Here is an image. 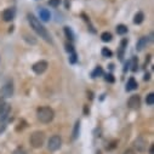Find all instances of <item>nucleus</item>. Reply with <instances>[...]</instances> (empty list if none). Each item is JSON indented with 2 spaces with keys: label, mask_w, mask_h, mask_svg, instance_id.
Listing matches in <instances>:
<instances>
[{
  "label": "nucleus",
  "mask_w": 154,
  "mask_h": 154,
  "mask_svg": "<svg viewBox=\"0 0 154 154\" xmlns=\"http://www.w3.org/2000/svg\"><path fill=\"white\" fill-rule=\"evenodd\" d=\"M15 18V9L14 8H9L6 10H4L3 12V20L5 22H11Z\"/></svg>",
  "instance_id": "9d476101"
},
{
  "label": "nucleus",
  "mask_w": 154,
  "mask_h": 154,
  "mask_svg": "<svg viewBox=\"0 0 154 154\" xmlns=\"http://www.w3.org/2000/svg\"><path fill=\"white\" fill-rule=\"evenodd\" d=\"M39 16H40V20L44 21V22H48V21H50V18H51V14H50V11L46 10V9H40V10H39Z\"/></svg>",
  "instance_id": "f8f14e48"
},
{
  "label": "nucleus",
  "mask_w": 154,
  "mask_h": 154,
  "mask_svg": "<svg viewBox=\"0 0 154 154\" xmlns=\"http://www.w3.org/2000/svg\"><path fill=\"white\" fill-rule=\"evenodd\" d=\"M29 142H30V146L33 148H42L44 142H45V135L43 131H34L32 135H30V138H29Z\"/></svg>",
  "instance_id": "7ed1b4c3"
},
{
  "label": "nucleus",
  "mask_w": 154,
  "mask_h": 154,
  "mask_svg": "<svg viewBox=\"0 0 154 154\" xmlns=\"http://www.w3.org/2000/svg\"><path fill=\"white\" fill-rule=\"evenodd\" d=\"M102 74H103V69H102V67L98 66V67L95 68V70L92 72L91 75H92V78H97V76H101Z\"/></svg>",
  "instance_id": "a211bd4d"
},
{
  "label": "nucleus",
  "mask_w": 154,
  "mask_h": 154,
  "mask_svg": "<svg viewBox=\"0 0 154 154\" xmlns=\"http://www.w3.org/2000/svg\"><path fill=\"white\" fill-rule=\"evenodd\" d=\"M69 62H70V63H75V62H76V54H75V52H72V55H70V57H69Z\"/></svg>",
  "instance_id": "393cba45"
},
{
  "label": "nucleus",
  "mask_w": 154,
  "mask_h": 154,
  "mask_svg": "<svg viewBox=\"0 0 154 154\" xmlns=\"http://www.w3.org/2000/svg\"><path fill=\"white\" fill-rule=\"evenodd\" d=\"M112 55H113V54H112V51H110L108 48H103V49H102V56H103V57H112Z\"/></svg>",
  "instance_id": "412c9836"
},
{
  "label": "nucleus",
  "mask_w": 154,
  "mask_h": 154,
  "mask_svg": "<svg viewBox=\"0 0 154 154\" xmlns=\"http://www.w3.org/2000/svg\"><path fill=\"white\" fill-rule=\"evenodd\" d=\"M9 115H10V107L6 106V108L2 113V118H0V134H2L6 128V124H8V120H9Z\"/></svg>",
  "instance_id": "0eeeda50"
},
{
  "label": "nucleus",
  "mask_w": 154,
  "mask_h": 154,
  "mask_svg": "<svg viewBox=\"0 0 154 154\" xmlns=\"http://www.w3.org/2000/svg\"><path fill=\"white\" fill-rule=\"evenodd\" d=\"M101 39H102V42L108 43V42H110V40H112V34H110V33H108V32H104V33H102V34H101Z\"/></svg>",
  "instance_id": "f3484780"
},
{
  "label": "nucleus",
  "mask_w": 154,
  "mask_h": 154,
  "mask_svg": "<svg viewBox=\"0 0 154 154\" xmlns=\"http://www.w3.org/2000/svg\"><path fill=\"white\" fill-rule=\"evenodd\" d=\"M140 104H141V98H140L138 95H134V96H131V97L129 98L128 106H129L131 109H136V108H138Z\"/></svg>",
  "instance_id": "1a4fd4ad"
},
{
  "label": "nucleus",
  "mask_w": 154,
  "mask_h": 154,
  "mask_svg": "<svg viewBox=\"0 0 154 154\" xmlns=\"http://www.w3.org/2000/svg\"><path fill=\"white\" fill-rule=\"evenodd\" d=\"M124 154H135V152H134L132 149H126V150L124 152Z\"/></svg>",
  "instance_id": "c85d7f7f"
},
{
  "label": "nucleus",
  "mask_w": 154,
  "mask_h": 154,
  "mask_svg": "<svg viewBox=\"0 0 154 154\" xmlns=\"http://www.w3.org/2000/svg\"><path fill=\"white\" fill-rule=\"evenodd\" d=\"M36 117L42 123L49 124L52 122V119L55 117V113H54V109L50 107H40L36 110Z\"/></svg>",
  "instance_id": "f03ea898"
},
{
  "label": "nucleus",
  "mask_w": 154,
  "mask_h": 154,
  "mask_svg": "<svg viewBox=\"0 0 154 154\" xmlns=\"http://www.w3.org/2000/svg\"><path fill=\"white\" fill-rule=\"evenodd\" d=\"M12 95H14V84L12 82H8L0 89V96H2V98H9Z\"/></svg>",
  "instance_id": "39448f33"
},
{
  "label": "nucleus",
  "mask_w": 154,
  "mask_h": 154,
  "mask_svg": "<svg viewBox=\"0 0 154 154\" xmlns=\"http://www.w3.org/2000/svg\"><path fill=\"white\" fill-rule=\"evenodd\" d=\"M146 103H147L148 106H152V104L154 103V94H153V92H150V94H148V95H147Z\"/></svg>",
  "instance_id": "aec40b11"
},
{
  "label": "nucleus",
  "mask_w": 154,
  "mask_h": 154,
  "mask_svg": "<svg viewBox=\"0 0 154 154\" xmlns=\"http://www.w3.org/2000/svg\"><path fill=\"white\" fill-rule=\"evenodd\" d=\"M14 154H27V152H26L24 149H22V148H17V149L14 152Z\"/></svg>",
  "instance_id": "bb28decb"
},
{
  "label": "nucleus",
  "mask_w": 154,
  "mask_h": 154,
  "mask_svg": "<svg viewBox=\"0 0 154 154\" xmlns=\"http://www.w3.org/2000/svg\"><path fill=\"white\" fill-rule=\"evenodd\" d=\"M64 33H66V35H67L68 39L74 40V34H73V32H72V29H70L69 27H64Z\"/></svg>",
  "instance_id": "6ab92c4d"
},
{
  "label": "nucleus",
  "mask_w": 154,
  "mask_h": 154,
  "mask_svg": "<svg viewBox=\"0 0 154 154\" xmlns=\"http://www.w3.org/2000/svg\"><path fill=\"white\" fill-rule=\"evenodd\" d=\"M137 68H138V67H137V58L134 57V58H132V64H131V70H132V72H136Z\"/></svg>",
  "instance_id": "5701e85b"
},
{
  "label": "nucleus",
  "mask_w": 154,
  "mask_h": 154,
  "mask_svg": "<svg viewBox=\"0 0 154 154\" xmlns=\"http://www.w3.org/2000/svg\"><path fill=\"white\" fill-rule=\"evenodd\" d=\"M134 147L137 149V152H141V153L146 152V149H147V140L143 136H138L134 142Z\"/></svg>",
  "instance_id": "423d86ee"
},
{
  "label": "nucleus",
  "mask_w": 154,
  "mask_h": 154,
  "mask_svg": "<svg viewBox=\"0 0 154 154\" xmlns=\"http://www.w3.org/2000/svg\"><path fill=\"white\" fill-rule=\"evenodd\" d=\"M150 154H154V144L150 147Z\"/></svg>",
  "instance_id": "7c9ffc66"
},
{
  "label": "nucleus",
  "mask_w": 154,
  "mask_h": 154,
  "mask_svg": "<svg viewBox=\"0 0 154 154\" xmlns=\"http://www.w3.org/2000/svg\"><path fill=\"white\" fill-rule=\"evenodd\" d=\"M6 106H8V104L5 103V101H4L2 97H0V114H2V113L4 112V109L6 108Z\"/></svg>",
  "instance_id": "4be33fe9"
},
{
  "label": "nucleus",
  "mask_w": 154,
  "mask_h": 154,
  "mask_svg": "<svg viewBox=\"0 0 154 154\" xmlns=\"http://www.w3.org/2000/svg\"><path fill=\"white\" fill-rule=\"evenodd\" d=\"M143 20H144V15H143V12H137L136 15H135V17H134V23L135 24H141L142 22H143Z\"/></svg>",
  "instance_id": "2eb2a0df"
},
{
  "label": "nucleus",
  "mask_w": 154,
  "mask_h": 154,
  "mask_svg": "<svg viewBox=\"0 0 154 154\" xmlns=\"http://www.w3.org/2000/svg\"><path fill=\"white\" fill-rule=\"evenodd\" d=\"M104 79H106L107 82H109V83H114V78H113L112 74H107V75L104 76Z\"/></svg>",
  "instance_id": "a878e982"
},
{
  "label": "nucleus",
  "mask_w": 154,
  "mask_h": 154,
  "mask_svg": "<svg viewBox=\"0 0 154 154\" xmlns=\"http://www.w3.org/2000/svg\"><path fill=\"white\" fill-rule=\"evenodd\" d=\"M137 89V82L134 78H130L126 84V91H134Z\"/></svg>",
  "instance_id": "ddd939ff"
},
{
  "label": "nucleus",
  "mask_w": 154,
  "mask_h": 154,
  "mask_svg": "<svg viewBox=\"0 0 154 154\" xmlns=\"http://www.w3.org/2000/svg\"><path fill=\"white\" fill-rule=\"evenodd\" d=\"M48 67H49V63H48L46 61H39V62H36V63L33 64L32 69H33V72L36 73V74H43V73L48 69Z\"/></svg>",
  "instance_id": "6e6552de"
},
{
  "label": "nucleus",
  "mask_w": 154,
  "mask_h": 154,
  "mask_svg": "<svg viewBox=\"0 0 154 154\" xmlns=\"http://www.w3.org/2000/svg\"><path fill=\"white\" fill-rule=\"evenodd\" d=\"M79 131H80V122L78 120V122L75 123V125H74L73 136H72V138H73V140H76V138H78V136H79Z\"/></svg>",
  "instance_id": "4468645a"
},
{
  "label": "nucleus",
  "mask_w": 154,
  "mask_h": 154,
  "mask_svg": "<svg viewBox=\"0 0 154 154\" xmlns=\"http://www.w3.org/2000/svg\"><path fill=\"white\" fill-rule=\"evenodd\" d=\"M28 22H29V24H30V27H32V29L39 35L40 38H43V39L45 40V42H48V43H51L52 44V39H51V36H50V34H49V32L46 30V28L40 23V21L38 20L34 15H32V14H29L28 16Z\"/></svg>",
  "instance_id": "f257e3e1"
},
{
  "label": "nucleus",
  "mask_w": 154,
  "mask_h": 154,
  "mask_svg": "<svg viewBox=\"0 0 154 154\" xmlns=\"http://www.w3.org/2000/svg\"><path fill=\"white\" fill-rule=\"evenodd\" d=\"M117 33L120 34V35L126 34V33H128V27L124 26V24H119V26H117Z\"/></svg>",
  "instance_id": "dca6fc26"
},
{
  "label": "nucleus",
  "mask_w": 154,
  "mask_h": 154,
  "mask_svg": "<svg viewBox=\"0 0 154 154\" xmlns=\"http://www.w3.org/2000/svg\"><path fill=\"white\" fill-rule=\"evenodd\" d=\"M60 3H61V0H50V2H49V4L51 6H54V8H57L60 5Z\"/></svg>",
  "instance_id": "b1692460"
},
{
  "label": "nucleus",
  "mask_w": 154,
  "mask_h": 154,
  "mask_svg": "<svg viewBox=\"0 0 154 154\" xmlns=\"http://www.w3.org/2000/svg\"><path fill=\"white\" fill-rule=\"evenodd\" d=\"M66 50L68 52H74V49H73V46L70 44H66Z\"/></svg>",
  "instance_id": "cd10ccee"
},
{
  "label": "nucleus",
  "mask_w": 154,
  "mask_h": 154,
  "mask_svg": "<svg viewBox=\"0 0 154 154\" xmlns=\"http://www.w3.org/2000/svg\"><path fill=\"white\" fill-rule=\"evenodd\" d=\"M144 80H149V73H147V74H144V78H143Z\"/></svg>",
  "instance_id": "c756f323"
},
{
  "label": "nucleus",
  "mask_w": 154,
  "mask_h": 154,
  "mask_svg": "<svg viewBox=\"0 0 154 154\" xmlns=\"http://www.w3.org/2000/svg\"><path fill=\"white\" fill-rule=\"evenodd\" d=\"M61 146H62V138H61L60 136L55 135V136L50 137V140H49V142H48V148H49L50 152H56V150H58V149L61 148Z\"/></svg>",
  "instance_id": "20e7f679"
},
{
  "label": "nucleus",
  "mask_w": 154,
  "mask_h": 154,
  "mask_svg": "<svg viewBox=\"0 0 154 154\" xmlns=\"http://www.w3.org/2000/svg\"><path fill=\"white\" fill-rule=\"evenodd\" d=\"M147 44H148V38H147V36H142V38H140V40H138L137 44H136V49H137V51H142L144 48H147Z\"/></svg>",
  "instance_id": "9b49d317"
}]
</instances>
